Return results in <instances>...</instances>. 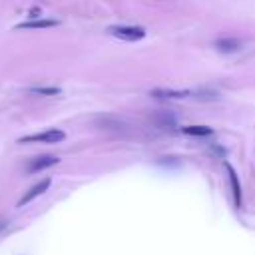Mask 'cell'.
<instances>
[{
    "instance_id": "obj_8",
    "label": "cell",
    "mask_w": 255,
    "mask_h": 255,
    "mask_svg": "<svg viewBox=\"0 0 255 255\" xmlns=\"http://www.w3.org/2000/svg\"><path fill=\"white\" fill-rule=\"evenodd\" d=\"M215 48L219 52H223V54H233V52H237L241 48V42L237 38H219L215 42Z\"/></svg>"
},
{
    "instance_id": "obj_7",
    "label": "cell",
    "mask_w": 255,
    "mask_h": 255,
    "mask_svg": "<svg viewBox=\"0 0 255 255\" xmlns=\"http://www.w3.org/2000/svg\"><path fill=\"white\" fill-rule=\"evenodd\" d=\"M225 169H227V175H229V181H231V191H233L235 205L241 207V183H239V175L233 169V165H229V163H225Z\"/></svg>"
},
{
    "instance_id": "obj_4",
    "label": "cell",
    "mask_w": 255,
    "mask_h": 255,
    "mask_svg": "<svg viewBox=\"0 0 255 255\" xmlns=\"http://www.w3.org/2000/svg\"><path fill=\"white\" fill-rule=\"evenodd\" d=\"M52 185V179L50 177H44V179H40L38 183H34L22 197H20V201H18V207H22V205H26V203H30L32 199H36V197H40L44 191H48V187Z\"/></svg>"
},
{
    "instance_id": "obj_5",
    "label": "cell",
    "mask_w": 255,
    "mask_h": 255,
    "mask_svg": "<svg viewBox=\"0 0 255 255\" xmlns=\"http://www.w3.org/2000/svg\"><path fill=\"white\" fill-rule=\"evenodd\" d=\"M153 98H161V100H181V98H189L191 90H169V88H157L151 90Z\"/></svg>"
},
{
    "instance_id": "obj_6",
    "label": "cell",
    "mask_w": 255,
    "mask_h": 255,
    "mask_svg": "<svg viewBox=\"0 0 255 255\" xmlns=\"http://www.w3.org/2000/svg\"><path fill=\"white\" fill-rule=\"evenodd\" d=\"M58 20H48V18H40V20H30V22H22L16 24L14 30H38V28H54L58 26Z\"/></svg>"
},
{
    "instance_id": "obj_2",
    "label": "cell",
    "mask_w": 255,
    "mask_h": 255,
    "mask_svg": "<svg viewBox=\"0 0 255 255\" xmlns=\"http://www.w3.org/2000/svg\"><path fill=\"white\" fill-rule=\"evenodd\" d=\"M108 34L120 38V40H126V42H137L141 38H145V28L141 26H122V24H116V26H110L108 28Z\"/></svg>"
},
{
    "instance_id": "obj_1",
    "label": "cell",
    "mask_w": 255,
    "mask_h": 255,
    "mask_svg": "<svg viewBox=\"0 0 255 255\" xmlns=\"http://www.w3.org/2000/svg\"><path fill=\"white\" fill-rule=\"evenodd\" d=\"M66 139V133L62 129H46V131H38V133H30L18 139V143H60Z\"/></svg>"
},
{
    "instance_id": "obj_3",
    "label": "cell",
    "mask_w": 255,
    "mask_h": 255,
    "mask_svg": "<svg viewBox=\"0 0 255 255\" xmlns=\"http://www.w3.org/2000/svg\"><path fill=\"white\" fill-rule=\"evenodd\" d=\"M58 163H60V157H56V155H38V157H32L26 163V171L28 173H38V171L48 169V167L58 165Z\"/></svg>"
},
{
    "instance_id": "obj_9",
    "label": "cell",
    "mask_w": 255,
    "mask_h": 255,
    "mask_svg": "<svg viewBox=\"0 0 255 255\" xmlns=\"http://www.w3.org/2000/svg\"><path fill=\"white\" fill-rule=\"evenodd\" d=\"M181 131L187 133V135H197V137H203V135H211L213 133V129L209 126H185V128H181Z\"/></svg>"
},
{
    "instance_id": "obj_10",
    "label": "cell",
    "mask_w": 255,
    "mask_h": 255,
    "mask_svg": "<svg viewBox=\"0 0 255 255\" xmlns=\"http://www.w3.org/2000/svg\"><path fill=\"white\" fill-rule=\"evenodd\" d=\"M32 94H42V96H58L60 88H32Z\"/></svg>"
}]
</instances>
